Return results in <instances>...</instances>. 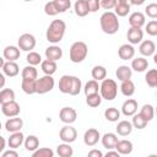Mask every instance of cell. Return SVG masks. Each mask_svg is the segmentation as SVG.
Returning a JSON list of instances; mask_svg holds the SVG:
<instances>
[{"instance_id":"obj_1","label":"cell","mask_w":157,"mask_h":157,"mask_svg":"<svg viewBox=\"0 0 157 157\" xmlns=\"http://www.w3.org/2000/svg\"><path fill=\"white\" fill-rule=\"evenodd\" d=\"M65 31H66V23L63 20H53L45 32L47 40L53 44L59 43L64 38Z\"/></svg>"},{"instance_id":"obj_2","label":"cell","mask_w":157,"mask_h":157,"mask_svg":"<svg viewBox=\"0 0 157 157\" xmlns=\"http://www.w3.org/2000/svg\"><path fill=\"white\" fill-rule=\"evenodd\" d=\"M99 25H101V29L105 34H109V36L115 34L120 26L117 13L112 11H105L104 13H102L99 18Z\"/></svg>"},{"instance_id":"obj_3","label":"cell","mask_w":157,"mask_h":157,"mask_svg":"<svg viewBox=\"0 0 157 157\" xmlns=\"http://www.w3.org/2000/svg\"><path fill=\"white\" fill-rule=\"evenodd\" d=\"M88 54V47L85 42L77 40L75 43H72V45L70 47V52H69V58L72 63L78 64L82 63L86 56Z\"/></svg>"},{"instance_id":"obj_4","label":"cell","mask_w":157,"mask_h":157,"mask_svg":"<svg viewBox=\"0 0 157 157\" xmlns=\"http://www.w3.org/2000/svg\"><path fill=\"white\" fill-rule=\"evenodd\" d=\"M99 93L103 99L113 101L118 94V85L113 78H104L101 83Z\"/></svg>"},{"instance_id":"obj_5","label":"cell","mask_w":157,"mask_h":157,"mask_svg":"<svg viewBox=\"0 0 157 157\" xmlns=\"http://www.w3.org/2000/svg\"><path fill=\"white\" fill-rule=\"evenodd\" d=\"M54 85H55V82H54V78L52 77V75H44V76L37 78V85H36L37 93L38 94L48 93L54 88Z\"/></svg>"},{"instance_id":"obj_6","label":"cell","mask_w":157,"mask_h":157,"mask_svg":"<svg viewBox=\"0 0 157 157\" xmlns=\"http://www.w3.org/2000/svg\"><path fill=\"white\" fill-rule=\"evenodd\" d=\"M17 44H18V48L21 50L32 52V49H34V47H36V38L31 33H23L18 37Z\"/></svg>"},{"instance_id":"obj_7","label":"cell","mask_w":157,"mask_h":157,"mask_svg":"<svg viewBox=\"0 0 157 157\" xmlns=\"http://www.w3.org/2000/svg\"><path fill=\"white\" fill-rule=\"evenodd\" d=\"M59 137L63 142H67V144H71L76 140L77 137V131L75 128H72L70 124H66L65 126H63L59 131Z\"/></svg>"},{"instance_id":"obj_8","label":"cell","mask_w":157,"mask_h":157,"mask_svg":"<svg viewBox=\"0 0 157 157\" xmlns=\"http://www.w3.org/2000/svg\"><path fill=\"white\" fill-rule=\"evenodd\" d=\"M1 112L5 117L12 118V117H17L20 114L21 108L16 101H11V102H6V103L1 104Z\"/></svg>"},{"instance_id":"obj_9","label":"cell","mask_w":157,"mask_h":157,"mask_svg":"<svg viewBox=\"0 0 157 157\" xmlns=\"http://www.w3.org/2000/svg\"><path fill=\"white\" fill-rule=\"evenodd\" d=\"M99 140H101V134H99V131H98L97 129H94V128H90V129L86 130L85 134H83V142H85V145L88 146V147H92V146L97 145Z\"/></svg>"},{"instance_id":"obj_10","label":"cell","mask_w":157,"mask_h":157,"mask_svg":"<svg viewBox=\"0 0 157 157\" xmlns=\"http://www.w3.org/2000/svg\"><path fill=\"white\" fill-rule=\"evenodd\" d=\"M59 118L65 124H72L76 121L77 113L72 107H64L59 112Z\"/></svg>"},{"instance_id":"obj_11","label":"cell","mask_w":157,"mask_h":157,"mask_svg":"<svg viewBox=\"0 0 157 157\" xmlns=\"http://www.w3.org/2000/svg\"><path fill=\"white\" fill-rule=\"evenodd\" d=\"M72 85H74V76L63 75L59 80V91L64 94H71Z\"/></svg>"},{"instance_id":"obj_12","label":"cell","mask_w":157,"mask_h":157,"mask_svg":"<svg viewBox=\"0 0 157 157\" xmlns=\"http://www.w3.org/2000/svg\"><path fill=\"white\" fill-rule=\"evenodd\" d=\"M126 38H128V42L130 44H139L142 42L144 39V31L141 28H136V27H130L128 29V33H126Z\"/></svg>"},{"instance_id":"obj_13","label":"cell","mask_w":157,"mask_h":157,"mask_svg":"<svg viewBox=\"0 0 157 157\" xmlns=\"http://www.w3.org/2000/svg\"><path fill=\"white\" fill-rule=\"evenodd\" d=\"M129 25H130V27L142 28L146 25V16L142 12H140V11L132 12L129 16Z\"/></svg>"},{"instance_id":"obj_14","label":"cell","mask_w":157,"mask_h":157,"mask_svg":"<svg viewBox=\"0 0 157 157\" xmlns=\"http://www.w3.org/2000/svg\"><path fill=\"white\" fill-rule=\"evenodd\" d=\"M23 126V120L18 117H12V118H9L6 121H5V129L6 131L9 132H16V131H21Z\"/></svg>"},{"instance_id":"obj_15","label":"cell","mask_w":157,"mask_h":157,"mask_svg":"<svg viewBox=\"0 0 157 157\" xmlns=\"http://www.w3.org/2000/svg\"><path fill=\"white\" fill-rule=\"evenodd\" d=\"M139 52L142 56H152L155 53H156V45L152 40L150 39H146V40H142L140 43V47H139Z\"/></svg>"},{"instance_id":"obj_16","label":"cell","mask_w":157,"mask_h":157,"mask_svg":"<svg viewBox=\"0 0 157 157\" xmlns=\"http://www.w3.org/2000/svg\"><path fill=\"white\" fill-rule=\"evenodd\" d=\"M118 55H119V58L121 59V60H130V59H132L134 58V55H135V48L132 47V44H123V45H120L119 47V49H118Z\"/></svg>"},{"instance_id":"obj_17","label":"cell","mask_w":157,"mask_h":157,"mask_svg":"<svg viewBox=\"0 0 157 157\" xmlns=\"http://www.w3.org/2000/svg\"><path fill=\"white\" fill-rule=\"evenodd\" d=\"M137 112V102L132 98L126 99L121 105V113L125 117H132Z\"/></svg>"},{"instance_id":"obj_18","label":"cell","mask_w":157,"mask_h":157,"mask_svg":"<svg viewBox=\"0 0 157 157\" xmlns=\"http://www.w3.org/2000/svg\"><path fill=\"white\" fill-rule=\"evenodd\" d=\"M101 141H102L103 147H105L107 150H113L115 148V145L119 141V139H118V135L114 132H105L101 137Z\"/></svg>"},{"instance_id":"obj_19","label":"cell","mask_w":157,"mask_h":157,"mask_svg":"<svg viewBox=\"0 0 157 157\" xmlns=\"http://www.w3.org/2000/svg\"><path fill=\"white\" fill-rule=\"evenodd\" d=\"M25 135L21 131H16V132H11L10 137L7 139V144L10 148H18L23 142H25Z\"/></svg>"},{"instance_id":"obj_20","label":"cell","mask_w":157,"mask_h":157,"mask_svg":"<svg viewBox=\"0 0 157 157\" xmlns=\"http://www.w3.org/2000/svg\"><path fill=\"white\" fill-rule=\"evenodd\" d=\"M21 49L18 48V47H15V45H7L5 49H4V52H2V56L6 59V60H9V61H16L18 58H20V55H21V52H20Z\"/></svg>"},{"instance_id":"obj_21","label":"cell","mask_w":157,"mask_h":157,"mask_svg":"<svg viewBox=\"0 0 157 157\" xmlns=\"http://www.w3.org/2000/svg\"><path fill=\"white\" fill-rule=\"evenodd\" d=\"M61 56H63V49L59 45L53 44L45 49V59L58 61L61 59Z\"/></svg>"},{"instance_id":"obj_22","label":"cell","mask_w":157,"mask_h":157,"mask_svg":"<svg viewBox=\"0 0 157 157\" xmlns=\"http://www.w3.org/2000/svg\"><path fill=\"white\" fill-rule=\"evenodd\" d=\"M132 148H134L132 142L129 141V140H126V139L119 140V141L117 142V145H115V150H117L120 155H123V156L130 155V153L132 152Z\"/></svg>"},{"instance_id":"obj_23","label":"cell","mask_w":157,"mask_h":157,"mask_svg":"<svg viewBox=\"0 0 157 157\" xmlns=\"http://www.w3.org/2000/svg\"><path fill=\"white\" fill-rule=\"evenodd\" d=\"M1 69H2V72L6 76H9V77H15L20 72V67H18V65H17L16 61H9V60H6V63L4 64V66Z\"/></svg>"},{"instance_id":"obj_24","label":"cell","mask_w":157,"mask_h":157,"mask_svg":"<svg viewBox=\"0 0 157 157\" xmlns=\"http://www.w3.org/2000/svg\"><path fill=\"white\" fill-rule=\"evenodd\" d=\"M134 126H132V123L129 121V120H121L118 123L115 130H117V134L119 136H128L131 134Z\"/></svg>"},{"instance_id":"obj_25","label":"cell","mask_w":157,"mask_h":157,"mask_svg":"<svg viewBox=\"0 0 157 157\" xmlns=\"http://www.w3.org/2000/svg\"><path fill=\"white\" fill-rule=\"evenodd\" d=\"M115 76L119 81H125V80H130L132 76V69L128 65H120L117 71H115Z\"/></svg>"},{"instance_id":"obj_26","label":"cell","mask_w":157,"mask_h":157,"mask_svg":"<svg viewBox=\"0 0 157 157\" xmlns=\"http://www.w3.org/2000/svg\"><path fill=\"white\" fill-rule=\"evenodd\" d=\"M74 10H75V13L78 17H85L90 12V9H88V5H87L86 0H76L75 4H74Z\"/></svg>"},{"instance_id":"obj_27","label":"cell","mask_w":157,"mask_h":157,"mask_svg":"<svg viewBox=\"0 0 157 157\" xmlns=\"http://www.w3.org/2000/svg\"><path fill=\"white\" fill-rule=\"evenodd\" d=\"M147 67H148V61L144 56L135 58L131 61V69L136 72H144L145 70H147Z\"/></svg>"},{"instance_id":"obj_28","label":"cell","mask_w":157,"mask_h":157,"mask_svg":"<svg viewBox=\"0 0 157 157\" xmlns=\"http://www.w3.org/2000/svg\"><path fill=\"white\" fill-rule=\"evenodd\" d=\"M36 85H37V80L22 78L21 88H22V91H23L25 93H27V94H33V93H37Z\"/></svg>"},{"instance_id":"obj_29","label":"cell","mask_w":157,"mask_h":157,"mask_svg":"<svg viewBox=\"0 0 157 157\" xmlns=\"http://www.w3.org/2000/svg\"><path fill=\"white\" fill-rule=\"evenodd\" d=\"M40 69L44 72V75H53V74H55V71L58 69V65H56V61L45 59L40 63Z\"/></svg>"},{"instance_id":"obj_30","label":"cell","mask_w":157,"mask_h":157,"mask_svg":"<svg viewBox=\"0 0 157 157\" xmlns=\"http://www.w3.org/2000/svg\"><path fill=\"white\" fill-rule=\"evenodd\" d=\"M25 148L29 152H34L37 148H39V139L36 135H28L25 139Z\"/></svg>"},{"instance_id":"obj_31","label":"cell","mask_w":157,"mask_h":157,"mask_svg":"<svg viewBox=\"0 0 157 157\" xmlns=\"http://www.w3.org/2000/svg\"><path fill=\"white\" fill-rule=\"evenodd\" d=\"M120 91L125 97H131L135 93V83L131 80H125L121 81L120 85Z\"/></svg>"},{"instance_id":"obj_32","label":"cell","mask_w":157,"mask_h":157,"mask_svg":"<svg viewBox=\"0 0 157 157\" xmlns=\"http://www.w3.org/2000/svg\"><path fill=\"white\" fill-rule=\"evenodd\" d=\"M91 75H92V78L93 80H97V81H103L105 77H107V69L102 65H96L92 71H91Z\"/></svg>"},{"instance_id":"obj_33","label":"cell","mask_w":157,"mask_h":157,"mask_svg":"<svg viewBox=\"0 0 157 157\" xmlns=\"http://www.w3.org/2000/svg\"><path fill=\"white\" fill-rule=\"evenodd\" d=\"M99 88H101V85H98L97 80H90L86 82V85L83 87V92L86 96L93 94V93H99Z\"/></svg>"},{"instance_id":"obj_34","label":"cell","mask_w":157,"mask_h":157,"mask_svg":"<svg viewBox=\"0 0 157 157\" xmlns=\"http://www.w3.org/2000/svg\"><path fill=\"white\" fill-rule=\"evenodd\" d=\"M56 153L60 157H71L74 155V150L67 142H63L56 146Z\"/></svg>"},{"instance_id":"obj_35","label":"cell","mask_w":157,"mask_h":157,"mask_svg":"<svg viewBox=\"0 0 157 157\" xmlns=\"http://www.w3.org/2000/svg\"><path fill=\"white\" fill-rule=\"evenodd\" d=\"M140 114L144 119H146L147 121H151L155 117V107L151 104H144L140 109Z\"/></svg>"},{"instance_id":"obj_36","label":"cell","mask_w":157,"mask_h":157,"mask_svg":"<svg viewBox=\"0 0 157 157\" xmlns=\"http://www.w3.org/2000/svg\"><path fill=\"white\" fill-rule=\"evenodd\" d=\"M145 81L150 87L157 88V69H150L145 75Z\"/></svg>"},{"instance_id":"obj_37","label":"cell","mask_w":157,"mask_h":157,"mask_svg":"<svg viewBox=\"0 0 157 157\" xmlns=\"http://www.w3.org/2000/svg\"><path fill=\"white\" fill-rule=\"evenodd\" d=\"M22 78H31V80H37L38 77V71L36 69V66L33 65H28V66H25L22 69Z\"/></svg>"},{"instance_id":"obj_38","label":"cell","mask_w":157,"mask_h":157,"mask_svg":"<svg viewBox=\"0 0 157 157\" xmlns=\"http://www.w3.org/2000/svg\"><path fill=\"white\" fill-rule=\"evenodd\" d=\"M104 118L110 121V123H114V121H118L119 118H120V112L114 108V107H110V108H107L104 110Z\"/></svg>"},{"instance_id":"obj_39","label":"cell","mask_w":157,"mask_h":157,"mask_svg":"<svg viewBox=\"0 0 157 157\" xmlns=\"http://www.w3.org/2000/svg\"><path fill=\"white\" fill-rule=\"evenodd\" d=\"M102 99H103V98H102L101 93H93V94L86 96V103H87V105L91 107V108H96V107L101 105Z\"/></svg>"},{"instance_id":"obj_40","label":"cell","mask_w":157,"mask_h":157,"mask_svg":"<svg viewBox=\"0 0 157 157\" xmlns=\"http://www.w3.org/2000/svg\"><path fill=\"white\" fill-rule=\"evenodd\" d=\"M15 101V91L11 88H2L0 92V104Z\"/></svg>"},{"instance_id":"obj_41","label":"cell","mask_w":157,"mask_h":157,"mask_svg":"<svg viewBox=\"0 0 157 157\" xmlns=\"http://www.w3.org/2000/svg\"><path fill=\"white\" fill-rule=\"evenodd\" d=\"M131 123H132V126L135 128V129H137V130H142V129H145L146 128V125H147V120L146 119H144L142 117H141V114L139 113V114H134L132 115V120H131Z\"/></svg>"},{"instance_id":"obj_42","label":"cell","mask_w":157,"mask_h":157,"mask_svg":"<svg viewBox=\"0 0 157 157\" xmlns=\"http://www.w3.org/2000/svg\"><path fill=\"white\" fill-rule=\"evenodd\" d=\"M114 12L117 13L118 17H125L130 12V4H120V2H118L117 6L114 7Z\"/></svg>"},{"instance_id":"obj_43","label":"cell","mask_w":157,"mask_h":157,"mask_svg":"<svg viewBox=\"0 0 157 157\" xmlns=\"http://www.w3.org/2000/svg\"><path fill=\"white\" fill-rule=\"evenodd\" d=\"M26 60H27V63H28L29 65H33V66L39 65V64L43 61L40 54H38L37 52H28V54H27V56H26Z\"/></svg>"},{"instance_id":"obj_44","label":"cell","mask_w":157,"mask_h":157,"mask_svg":"<svg viewBox=\"0 0 157 157\" xmlns=\"http://www.w3.org/2000/svg\"><path fill=\"white\" fill-rule=\"evenodd\" d=\"M54 151L49 147H40L37 148L34 152H32V157H53Z\"/></svg>"},{"instance_id":"obj_45","label":"cell","mask_w":157,"mask_h":157,"mask_svg":"<svg viewBox=\"0 0 157 157\" xmlns=\"http://www.w3.org/2000/svg\"><path fill=\"white\" fill-rule=\"evenodd\" d=\"M54 4L56 6L59 13L67 11L71 7V0H54Z\"/></svg>"},{"instance_id":"obj_46","label":"cell","mask_w":157,"mask_h":157,"mask_svg":"<svg viewBox=\"0 0 157 157\" xmlns=\"http://www.w3.org/2000/svg\"><path fill=\"white\" fill-rule=\"evenodd\" d=\"M44 12H45V15H48V16H55V15L59 13V11H58V9H56V6H55V4H54V0L48 1V2L44 5Z\"/></svg>"},{"instance_id":"obj_47","label":"cell","mask_w":157,"mask_h":157,"mask_svg":"<svg viewBox=\"0 0 157 157\" xmlns=\"http://www.w3.org/2000/svg\"><path fill=\"white\" fill-rule=\"evenodd\" d=\"M145 31L147 32V34H150L152 37H156L157 36V21L156 20L148 21L145 26Z\"/></svg>"},{"instance_id":"obj_48","label":"cell","mask_w":157,"mask_h":157,"mask_svg":"<svg viewBox=\"0 0 157 157\" xmlns=\"http://www.w3.org/2000/svg\"><path fill=\"white\" fill-rule=\"evenodd\" d=\"M145 13L150 17V18H157V2H151L146 6L145 9Z\"/></svg>"},{"instance_id":"obj_49","label":"cell","mask_w":157,"mask_h":157,"mask_svg":"<svg viewBox=\"0 0 157 157\" xmlns=\"http://www.w3.org/2000/svg\"><path fill=\"white\" fill-rule=\"evenodd\" d=\"M118 0H101V7L104 10H112L117 6Z\"/></svg>"},{"instance_id":"obj_50","label":"cell","mask_w":157,"mask_h":157,"mask_svg":"<svg viewBox=\"0 0 157 157\" xmlns=\"http://www.w3.org/2000/svg\"><path fill=\"white\" fill-rule=\"evenodd\" d=\"M90 12H97L101 7V0H86Z\"/></svg>"},{"instance_id":"obj_51","label":"cell","mask_w":157,"mask_h":157,"mask_svg":"<svg viewBox=\"0 0 157 157\" xmlns=\"http://www.w3.org/2000/svg\"><path fill=\"white\" fill-rule=\"evenodd\" d=\"M1 157H18V152L15 151V148H10L9 151H4Z\"/></svg>"},{"instance_id":"obj_52","label":"cell","mask_w":157,"mask_h":157,"mask_svg":"<svg viewBox=\"0 0 157 157\" xmlns=\"http://www.w3.org/2000/svg\"><path fill=\"white\" fill-rule=\"evenodd\" d=\"M88 157H103V153L99 150H91L88 152Z\"/></svg>"},{"instance_id":"obj_53","label":"cell","mask_w":157,"mask_h":157,"mask_svg":"<svg viewBox=\"0 0 157 157\" xmlns=\"http://www.w3.org/2000/svg\"><path fill=\"white\" fill-rule=\"evenodd\" d=\"M105 156L107 157H119V156H121L117 150L115 151H113V150H108V152L105 153Z\"/></svg>"},{"instance_id":"obj_54","label":"cell","mask_w":157,"mask_h":157,"mask_svg":"<svg viewBox=\"0 0 157 157\" xmlns=\"http://www.w3.org/2000/svg\"><path fill=\"white\" fill-rule=\"evenodd\" d=\"M5 74L2 72V74H0V88H4V86H5Z\"/></svg>"},{"instance_id":"obj_55","label":"cell","mask_w":157,"mask_h":157,"mask_svg":"<svg viewBox=\"0 0 157 157\" xmlns=\"http://www.w3.org/2000/svg\"><path fill=\"white\" fill-rule=\"evenodd\" d=\"M145 1H146V0H130V4H131V5H136V6H140V5H142Z\"/></svg>"},{"instance_id":"obj_56","label":"cell","mask_w":157,"mask_h":157,"mask_svg":"<svg viewBox=\"0 0 157 157\" xmlns=\"http://www.w3.org/2000/svg\"><path fill=\"white\" fill-rule=\"evenodd\" d=\"M0 140H1V147H0V153H2V152H4V150H5V145H6V141H5V137H4V136H1V137H0Z\"/></svg>"},{"instance_id":"obj_57","label":"cell","mask_w":157,"mask_h":157,"mask_svg":"<svg viewBox=\"0 0 157 157\" xmlns=\"http://www.w3.org/2000/svg\"><path fill=\"white\" fill-rule=\"evenodd\" d=\"M118 2H120V4H130V0H118Z\"/></svg>"},{"instance_id":"obj_58","label":"cell","mask_w":157,"mask_h":157,"mask_svg":"<svg viewBox=\"0 0 157 157\" xmlns=\"http://www.w3.org/2000/svg\"><path fill=\"white\" fill-rule=\"evenodd\" d=\"M153 63L157 65V53H155V54H153Z\"/></svg>"},{"instance_id":"obj_59","label":"cell","mask_w":157,"mask_h":157,"mask_svg":"<svg viewBox=\"0 0 157 157\" xmlns=\"http://www.w3.org/2000/svg\"><path fill=\"white\" fill-rule=\"evenodd\" d=\"M155 114H156V115H157V107H156V108H155Z\"/></svg>"},{"instance_id":"obj_60","label":"cell","mask_w":157,"mask_h":157,"mask_svg":"<svg viewBox=\"0 0 157 157\" xmlns=\"http://www.w3.org/2000/svg\"><path fill=\"white\" fill-rule=\"evenodd\" d=\"M25 1H32V0H25Z\"/></svg>"}]
</instances>
